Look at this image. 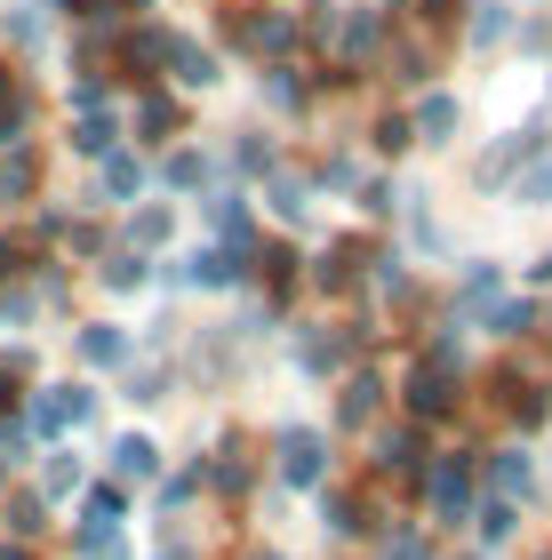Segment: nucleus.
<instances>
[{
    "label": "nucleus",
    "mask_w": 552,
    "mask_h": 560,
    "mask_svg": "<svg viewBox=\"0 0 552 560\" xmlns=\"http://www.w3.org/2000/svg\"><path fill=\"white\" fill-rule=\"evenodd\" d=\"M281 472L289 480H313L320 472V441H313V432H289V441H281Z\"/></svg>",
    "instance_id": "1"
},
{
    "label": "nucleus",
    "mask_w": 552,
    "mask_h": 560,
    "mask_svg": "<svg viewBox=\"0 0 552 560\" xmlns=\"http://www.w3.org/2000/svg\"><path fill=\"white\" fill-rule=\"evenodd\" d=\"M448 129H457V105H448V96H433V105H424V137L448 144Z\"/></svg>",
    "instance_id": "2"
},
{
    "label": "nucleus",
    "mask_w": 552,
    "mask_h": 560,
    "mask_svg": "<svg viewBox=\"0 0 552 560\" xmlns=\"http://www.w3.org/2000/svg\"><path fill=\"white\" fill-rule=\"evenodd\" d=\"M113 456H120V472H137V480H144V472H153V441H120Z\"/></svg>",
    "instance_id": "3"
},
{
    "label": "nucleus",
    "mask_w": 552,
    "mask_h": 560,
    "mask_svg": "<svg viewBox=\"0 0 552 560\" xmlns=\"http://www.w3.org/2000/svg\"><path fill=\"white\" fill-rule=\"evenodd\" d=\"M81 352H89V361H120V337H113V328H89Z\"/></svg>",
    "instance_id": "4"
},
{
    "label": "nucleus",
    "mask_w": 552,
    "mask_h": 560,
    "mask_svg": "<svg viewBox=\"0 0 552 560\" xmlns=\"http://www.w3.org/2000/svg\"><path fill=\"white\" fill-rule=\"evenodd\" d=\"M496 489H529V456H505V465H496Z\"/></svg>",
    "instance_id": "5"
},
{
    "label": "nucleus",
    "mask_w": 552,
    "mask_h": 560,
    "mask_svg": "<svg viewBox=\"0 0 552 560\" xmlns=\"http://www.w3.org/2000/svg\"><path fill=\"white\" fill-rule=\"evenodd\" d=\"M385 465H416V441H409V432H385Z\"/></svg>",
    "instance_id": "6"
}]
</instances>
